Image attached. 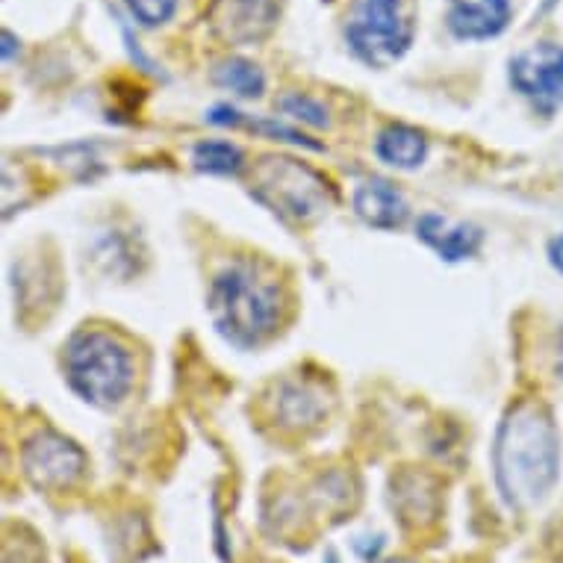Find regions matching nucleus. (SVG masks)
I'll return each mask as SVG.
<instances>
[{"mask_svg": "<svg viewBox=\"0 0 563 563\" xmlns=\"http://www.w3.org/2000/svg\"><path fill=\"white\" fill-rule=\"evenodd\" d=\"M375 151L384 163L396 168H416L428 154V139L407 124H389L378 133Z\"/></svg>", "mask_w": 563, "mask_h": 563, "instance_id": "12", "label": "nucleus"}, {"mask_svg": "<svg viewBox=\"0 0 563 563\" xmlns=\"http://www.w3.org/2000/svg\"><path fill=\"white\" fill-rule=\"evenodd\" d=\"M351 51L372 68H387L407 54L413 42V24L401 0H361L345 24Z\"/></svg>", "mask_w": 563, "mask_h": 563, "instance_id": "4", "label": "nucleus"}, {"mask_svg": "<svg viewBox=\"0 0 563 563\" xmlns=\"http://www.w3.org/2000/svg\"><path fill=\"white\" fill-rule=\"evenodd\" d=\"M254 195L272 207L275 213L310 222L331 207V186L328 180L292 159H263L254 177Z\"/></svg>", "mask_w": 563, "mask_h": 563, "instance_id": "5", "label": "nucleus"}, {"mask_svg": "<svg viewBox=\"0 0 563 563\" xmlns=\"http://www.w3.org/2000/svg\"><path fill=\"white\" fill-rule=\"evenodd\" d=\"M24 475L38 489H65L86 472V454L56 431H36L21 452Z\"/></svg>", "mask_w": 563, "mask_h": 563, "instance_id": "7", "label": "nucleus"}, {"mask_svg": "<svg viewBox=\"0 0 563 563\" xmlns=\"http://www.w3.org/2000/svg\"><path fill=\"white\" fill-rule=\"evenodd\" d=\"M354 210H357L363 222L372 224V228H380V231L401 228L407 219L405 198L384 180H366L363 186H357Z\"/></svg>", "mask_w": 563, "mask_h": 563, "instance_id": "10", "label": "nucleus"}, {"mask_svg": "<svg viewBox=\"0 0 563 563\" xmlns=\"http://www.w3.org/2000/svg\"><path fill=\"white\" fill-rule=\"evenodd\" d=\"M549 260H552V266L563 275V236L549 242Z\"/></svg>", "mask_w": 563, "mask_h": 563, "instance_id": "17", "label": "nucleus"}, {"mask_svg": "<svg viewBox=\"0 0 563 563\" xmlns=\"http://www.w3.org/2000/svg\"><path fill=\"white\" fill-rule=\"evenodd\" d=\"M510 21V0H449L445 24L463 42L499 36Z\"/></svg>", "mask_w": 563, "mask_h": 563, "instance_id": "9", "label": "nucleus"}, {"mask_svg": "<svg viewBox=\"0 0 563 563\" xmlns=\"http://www.w3.org/2000/svg\"><path fill=\"white\" fill-rule=\"evenodd\" d=\"M213 80L231 92L242 95V98H260L266 92V77L260 71L257 65L242 56H228L222 63H216Z\"/></svg>", "mask_w": 563, "mask_h": 563, "instance_id": "13", "label": "nucleus"}, {"mask_svg": "<svg viewBox=\"0 0 563 563\" xmlns=\"http://www.w3.org/2000/svg\"><path fill=\"white\" fill-rule=\"evenodd\" d=\"M380 563H410V561H380Z\"/></svg>", "mask_w": 563, "mask_h": 563, "instance_id": "19", "label": "nucleus"}, {"mask_svg": "<svg viewBox=\"0 0 563 563\" xmlns=\"http://www.w3.org/2000/svg\"><path fill=\"white\" fill-rule=\"evenodd\" d=\"M287 0H216L210 24L224 42L249 45L272 33Z\"/></svg>", "mask_w": 563, "mask_h": 563, "instance_id": "8", "label": "nucleus"}, {"mask_svg": "<svg viewBox=\"0 0 563 563\" xmlns=\"http://www.w3.org/2000/svg\"><path fill=\"white\" fill-rule=\"evenodd\" d=\"M277 110L287 112L289 119L301 121V124H310V128H328V110H324L319 101H313L310 95H284V98L277 101Z\"/></svg>", "mask_w": 563, "mask_h": 563, "instance_id": "15", "label": "nucleus"}, {"mask_svg": "<svg viewBox=\"0 0 563 563\" xmlns=\"http://www.w3.org/2000/svg\"><path fill=\"white\" fill-rule=\"evenodd\" d=\"M128 10L133 12V19L142 24V27H159L166 24L177 10V0H124Z\"/></svg>", "mask_w": 563, "mask_h": 563, "instance_id": "16", "label": "nucleus"}, {"mask_svg": "<svg viewBox=\"0 0 563 563\" xmlns=\"http://www.w3.org/2000/svg\"><path fill=\"white\" fill-rule=\"evenodd\" d=\"M12 51H15V36H12L10 30H3V59H10Z\"/></svg>", "mask_w": 563, "mask_h": 563, "instance_id": "18", "label": "nucleus"}, {"mask_svg": "<svg viewBox=\"0 0 563 563\" xmlns=\"http://www.w3.org/2000/svg\"><path fill=\"white\" fill-rule=\"evenodd\" d=\"M496 484L510 508L528 510L549 496L561 470L558 431L549 410L522 401L505 416L493 449Z\"/></svg>", "mask_w": 563, "mask_h": 563, "instance_id": "1", "label": "nucleus"}, {"mask_svg": "<svg viewBox=\"0 0 563 563\" xmlns=\"http://www.w3.org/2000/svg\"><path fill=\"white\" fill-rule=\"evenodd\" d=\"M510 86L534 103V110L552 115L563 103V47L543 42L514 56Z\"/></svg>", "mask_w": 563, "mask_h": 563, "instance_id": "6", "label": "nucleus"}, {"mask_svg": "<svg viewBox=\"0 0 563 563\" xmlns=\"http://www.w3.org/2000/svg\"><path fill=\"white\" fill-rule=\"evenodd\" d=\"M192 163L207 175H236L242 168V154L231 142H198L192 148Z\"/></svg>", "mask_w": 563, "mask_h": 563, "instance_id": "14", "label": "nucleus"}, {"mask_svg": "<svg viewBox=\"0 0 563 563\" xmlns=\"http://www.w3.org/2000/svg\"><path fill=\"white\" fill-rule=\"evenodd\" d=\"M419 240L428 242L443 260L457 263V260L472 257L478 251L481 231L475 224H449L440 216H422Z\"/></svg>", "mask_w": 563, "mask_h": 563, "instance_id": "11", "label": "nucleus"}, {"mask_svg": "<svg viewBox=\"0 0 563 563\" xmlns=\"http://www.w3.org/2000/svg\"><path fill=\"white\" fill-rule=\"evenodd\" d=\"M280 289L275 280L260 275L257 266L236 263L219 272L210 287V319L224 340L254 349L275 333L280 322Z\"/></svg>", "mask_w": 563, "mask_h": 563, "instance_id": "2", "label": "nucleus"}, {"mask_svg": "<svg viewBox=\"0 0 563 563\" xmlns=\"http://www.w3.org/2000/svg\"><path fill=\"white\" fill-rule=\"evenodd\" d=\"M65 372L77 396L98 407L119 405L133 384L130 351L101 331L80 333L65 351Z\"/></svg>", "mask_w": 563, "mask_h": 563, "instance_id": "3", "label": "nucleus"}]
</instances>
